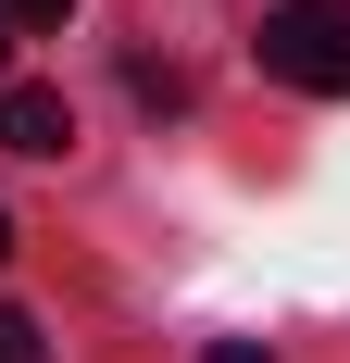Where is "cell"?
<instances>
[{"label": "cell", "instance_id": "1", "mask_svg": "<svg viewBox=\"0 0 350 363\" xmlns=\"http://www.w3.org/2000/svg\"><path fill=\"white\" fill-rule=\"evenodd\" d=\"M263 75L300 101H350V0H276L263 13Z\"/></svg>", "mask_w": 350, "mask_h": 363}, {"label": "cell", "instance_id": "2", "mask_svg": "<svg viewBox=\"0 0 350 363\" xmlns=\"http://www.w3.org/2000/svg\"><path fill=\"white\" fill-rule=\"evenodd\" d=\"M63 138H75L63 88H38V75H0V150H26V163H50Z\"/></svg>", "mask_w": 350, "mask_h": 363}, {"label": "cell", "instance_id": "3", "mask_svg": "<svg viewBox=\"0 0 350 363\" xmlns=\"http://www.w3.org/2000/svg\"><path fill=\"white\" fill-rule=\"evenodd\" d=\"M125 88H138L150 113H188V75H175V63H125Z\"/></svg>", "mask_w": 350, "mask_h": 363}, {"label": "cell", "instance_id": "4", "mask_svg": "<svg viewBox=\"0 0 350 363\" xmlns=\"http://www.w3.org/2000/svg\"><path fill=\"white\" fill-rule=\"evenodd\" d=\"M0 363H50V338H38L26 313H13V301H0Z\"/></svg>", "mask_w": 350, "mask_h": 363}, {"label": "cell", "instance_id": "5", "mask_svg": "<svg viewBox=\"0 0 350 363\" xmlns=\"http://www.w3.org/2000/svg\"><path fill=\"white\" fill-rule=\"evenodd\" d=\"M0 26H75V0H0Z\"/></svg>", "mask_w": 350, "mask_h": 363}, {"label": "cell", "instance_id": "6", "mask_svg": "<svg viewBox=\"0 0 350 363\" xmlns=\"http://www.w3.org/2000/svg\"><path fill=\"white\" fill-rule=\"evenodd\" d=\"M201 363H276V351H263V338H213Z\"/></svg>", "mask_w": 350, "mask_h": 363}, {"label": "cell", "instance_id": "7", "mask_svg": "<svg viewBox=\"0 0 350 363\" xmlns=\"http://www.w3.org/2000/svg\"><path fill=\"white\" fill-rule=\"evenodd\" d=\"M0 263H13V213H0Z\"/></svg>", "mask_w": 350, "mask_h": 363}, {"label": "cell", "instance_id": "8", "mask_svg": "<svg viewBox=\"0 0 350 363\" xmlns=\"http://www.w3.org/2000/svg\"><path fill=\"white\" fill-rule=\"evenodd\" d=\"M0 75H13V26H0Z\"/></svg>", "mask_w": 350, "mask_h": 363}]
</instances>
